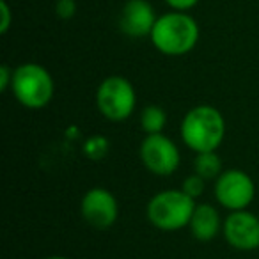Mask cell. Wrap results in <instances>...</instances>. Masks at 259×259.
Listing matches in <instances>:
<instances>
[{
    "label": "cell",
    "mask_w": 259,
    "mask_h": 259,
    "mask_svg": "<svg viewBox=\"0 0 259 259\" xmlns=\"http://www.w3.org/2000/svg\"><path fill=\"white\" fill-rule=\"evenodd\" d=\"M180 132L185 146L194 153L217 151L226 137V121L215 107L197 105L187 112Z\"/></svg>",
    "instance_id": "cell-1"
},
{
    "label": "cell",
    "mask_w": 259,
    "mask_h": 259,
    "mask_svg": "<svg viewBox=\"0 0 259 259\" xmlns=\"http://www.w3.org/2000/svg\"><path fill=\"white\" fill-rule=\"evenodd\" d=\"M149 37L153 47L163 55L178 57L195 48L199 41V25L187 13L172 11L158 16Z\"/></svg>",
    "instance_id": "cell-2"
},
{
    "label": "cell",
    "mask_w": 259,
    "mask_h": 259,
    "mask_svg": "<svg viewBox=\"0 0 259 259\" xmlns=\"http://www.w3.org/2000/svg\"><path fill=\"white\" fill-rule=\"evenodd\" d=\"M195 199L181 188H170L155 194L148 202V220L160 231H180L190 224L195 209Z\"/></svg>",
    "instance_id": "cell-3"
},
{
    "label": "cell",
    "mask_w": 259,
    "mask_h": 259,
    "mask_svg": "<svg viewBox=\"0 0 259 259\" xmlns=\"http://www.w3.org/2000/svg\"><path fill=\"white\" fill-rule=\"evenodd\" d=\"M11 91L25 108L39 110L52 101L55 83L47 68L37 62H25L15 68Z\"/></svg>",
    "instance_id": "cell-4"
},
{
    "label": "cell",
    "mask_w": 259,
    "mask_h": 259,
    "mask_svg": "<svg viewBox=\"0 0 259 259\" xmlns=\"http://www.w3.org/2000/svg\"><path fill=\"white\" fill-rule=\"evenodd\" d=\"M137 105V94L128 78L121 75L107 76L98 85L96 107L105 119L112 122H122L134 114Z\"/></svg>",
    "instance_id": "cell-5"
},
{
    "label": "cell",
    "mask_w": 259,
    "mask_h": 259,
    "mask_svg": "<svg viewBox=\"0 0 259 259\" xmlns=\"http://www.w3.org/2000/svg\"><path fill=\"white\" fill-rule=\"evenodd\" d=\"M215 197L217 202L229 211L247 209L255 197V185L243 170H224L215 180Z\"/></svg>",
    "instance_id": "cell-6"
},
{
    "label": "cell",
    "mask_w": 259,
    "mask_h": 259,
    "mask_svg": "<svg viewBox=\"0 0 259 259\" xmlns=\"http://www.w3.org/2000/svg\"><path fill=\"white\" fill-rule=\"evenodd\" d=\"M139 155L149 172L162 178L176 172L181 162L178 146L163 134L146 135V139L141 142Z\"/></svg>",
    "instance_id": "cell-7"
},
{
    "label": "cell",
    "mask_w": 259,
    "mask_h": 259,
    "mask_svg": "<svg viewBox=\"0 0 259 259\" xmlns=\"http://www.w3.org/2000/svg\"><path fill=\"white\" fill-rule=\"evenodd\" d=\"M82 219L94 229L105 231L112 227L117 220L119 206L117 199L110 190L103 187H94L85 192L80 202Z\"/></svg>",
    "instance_id": "cell-8"
},
{
    "label": "cell",
    "mask_w": 259,
    "mask_h": 259,
    "mask_svg": "<svg viewBox=\"0 0 259 259\" xmlns=\"http://www.w3.org/2000/svg\"><path fill=\"white\" fill-rule=\"evenodd\" d=\"M222 233L227 243L236 250H255L259 248V217L247 209L231 211L224 220Z\"/></svg>",
    "instance_id": "cell-9"
},
{
    "label": "cell",
    "mask_w": 259,
    "mask_h": 259,
    "mask_svg": "<svg viewBox=\"0 0 259 259\" xmlns=\"http://www.w3.org/2000/svg\"><path fill=\"white\" fill-rule=\"evenodd\" d=\"M156 15L148 0H128L119 15V29L130 37L151 36Z\"/></svg>",
    "instance_id": "cell-10"
},
{
    "label": "cell",
    "mask_w": 259,
    "mask_h": 259,
    "mask_svg": "<svg viewBox=\"0 0 259 259\" xmlns=\"http://www.w3.org/2000/svg\"><path fill=\"white\" fill-rule=\"evenodd\" d=\"M222 220L217 211V208H213L211 204L204 202V204H197L194 209V215L190 219V233L195 240L199 241H209L220 233L222 229Z\"/></svg>",
    "instance_id": "cell-11"
},
{
    "label": "cell",
    "mask_w": 259,
    "mask_h": 259,
    "mask_svg": "<svg viewBox=\"0 0 259 259\" xmlns=\"http://www.w3.org/2000/svg\"><path fill=\"white\" fill-rule=\"evenodd\" d=\"M194 172L199 174L202 180L209 181V180H217L222 170V160L217 155V151H204V153H197L194 160Z\"/></svg>",
    "instance_id": "cell-12"
},
{
    "label": "cell",
    "mask_w": 259,
    "mask_h": 259,
    "mask_svg": "<svg viewBox=\"0 0 259 259\" xmlns=\"http://www.w3.org/2000/svg\"><path fill=\"white\" fill-rule=\"evenodd\" d=\"M167 124V114L158 105H148L141 114V126L148 135L162 134Z\"/></svg>",
    "instance_id": "cell-13"
},
{
    "label": "cell",
    "mask_w": 259,
    "mask_h": 259,
    "mask_svg": "<svg viewBox=\"0 0 259 259\" xmlns=\"http://www.w3.org/2000/svg\"><path fill=\"white\" fill-rule=\"evenodd\" d=\"M204 187H206V180H202L199 174H190L188 178L183 180V185H181V190L187 195H190L192 199H197L204 194Z\"/></svg>",
    "instance_id": "cell-14"
},
{
    "label": "cell",
    "mask_w": 259,
    "mask_h": 259,
    "mask_svg": "<svg viewBox=\"0 0 259 259\" xmlns=\"http://www.w3.org/2000/svg\"><path fill=\"white\" fill-rule=\"evenodd\" d=\"M107 149H108V142L105 141L103 137L89 139V141L85 142V146H83V153H85V156H89L91 160L103 158L105 153H107Z\"/></svg>",
    "instance_id": "cell-15"
},
{
    "label": "cell",
    "mask_w": 259,
    "mask_h": 259,
    "mask_svg": "<svg viewBox=\"0 0 259 259\" xmlns=\"http://www.w3.org/2000/svg\"><path fill=\"white\" fill-rule=\"evenodd\" d=\"M55 13H57V16L62 20L73 18L76 13L75 0H57V4H55Z\"/></svg>",
    "instance_id": "cell-16"
},
{
    "label": "cell",
    "mask_w": 259,
    "mask_h": 259,
    "mask_svg": "<svg viewBox=\"0 0 259 259\" xmlns=\"http://www.w3.org/2000/svg\"><path fill=\"white\" fill-rule=\"evenodd\" d=\"M0 16H2V22H0V34H6L9 30V27H11V9H9L6 0H0Z\"/></svg>",
    "instance_id": "cell-17"
},
{
    "label": "cell",
    "mask_w": 259,
    "mask_h": 259,
    "mask_svg": "<svg viewBox=\"0 0 259 259\" xmlns=\"http://www.w3.org/2000/svg\"><path fill=\"white\" fill-rule=\"evenodd\" d=\"M13 73H15V69H11L8 64L0 66V89H2V93H6L13 85Z\"/></svg>",
    "instance_id": "cell-18"
},
{
    "label": "cell",
    "mask_w": 259,
    "mask_h": 259,
    "mask_svg": "<svg viewBox=\"0 0 259 259\" xmlns=\"http://www.w3.org/2000/svg\"><path fill=\"white\" fill-rule=\"evenodd\" d=\"M199 0H165V4L170 6L174 11H188L192 9L194 6H197Z\"/></svg>",
    "instance_id": "cell-19"
},
{
    "label": "cell",
    "mask_w": 259,
    "mask_h": 259,
    "mask_svg": "<svg viewBox=\"0 0 259 259\" xmlns=\"http://www.w3.org/2000/svg\"><path fill=\"white\" fill-rule=\"evenodd\" d=\"M45 259H69V257H66V255H48Z\"/></svg>",
    "instance_id": "cell-20"
}]
</instances>
